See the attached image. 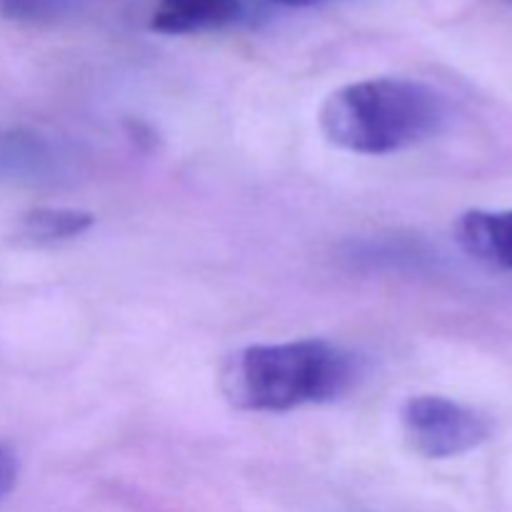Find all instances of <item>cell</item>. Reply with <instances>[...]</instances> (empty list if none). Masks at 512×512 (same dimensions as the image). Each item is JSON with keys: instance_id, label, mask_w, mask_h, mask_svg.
<instances>
[{"instance_id": "5b68a950", "label": "cell", "mask_w": 512, "mask_h": 512, "mask_svg": "<svg viewBox=\"0 0 512 512\" xmlns=\"http://www.w3.org/2000/svg\"><path fill=\"white\" fill-rule=\"evenodd\" d=\"M248 8L243 0H158L150 28L165 35H190L240 23Z\"/></svg>"}, {"instance_id": "9c48e42d", "label": "cell", "mask_w": 512, "mask_h": 512, "mask_svg": "<svg viewBox=\"0 0 512 512\" xmlns=\"http://www.w3.org/2000/svg\"><path fill=\"white\" fill-rule=\"evenodd\" d=\"M15 478H18V458L8 443H0V498L13 490Z\"/></svg>"}, {"instance_id": "30bf717a", "label": "cell", "mask_w": 512, "mask_h": 512, "mask_svg": "<svg viewBox=\"0 0 512 512\" xmlns=\"http://www.w3.org/2000/svg\"><path fill=\"white\" fill-rule=\"evenodd\" d=\"M270 3L293 5V8H305V5H318V3H323V0H270Z\"/></svg>"}, {"instance_id": "7a4b0ae2", "label": "cell", "mask_w": 512, "mask_h": 512, "mask_svg": "<svg viewBox=\"0 0 512 512\" xmlns=\"http://www.w3.org/2000/svg\"><path fill=\"white\" fill-rule=\"evenodd\" d=\"M448 100L410 78H368L338 88L320 108V130L338 148L390 155L415 148L443 130Z\"/></svg>"}, {"instance_id": "3957f363", "label": "cell", "mask_w": 512, "mask_h": 512, "mask_svg": "<svg viewBox=\"0 0 512 512\" xmlns=\"http://www.w3.org/2000/svg\"><path fill=\"white\" fill-rule=\"evenodd\" d=\"M400 420L410 448L433 460L470 453L493 433L488 415L443 395H415L403 405Z\"/></svg>"}, {"instance_id": "ba28073f", "label": "cell", "mask_w": 512, "mask_h": 512, "mask_svg": "<svg viewBox=\"0 0 512 512\" xmlns=\"http://www.w3.org/2000/svg\"><path fill=\"white\" fill-rule=\"evenodd\" d=\"M68 8L70 0H0V15L15 23H53Z\"/></svg>"}, {"instance_id": "52a82bcc", "label": "cell", "mask_w": 512, "mask_h": 512, "mask_svg": "<svg viewBox=\"0 0 512 512\" xmlns=\"http://www.w3.org/2000/svg\"><path fill=\"white\" fill-rule=\"evenodd\" d=\"M93 223V215L83 210L40 208L25 215L23 235L35 243H58V240L78 238Z\"/></svg>"}, {"instance_id": "8992f818", "label": "cell", "mask_w": 512, "mask_h": 512, "mask_svg": "<svg viewBox=\"0 0 512 512\" xmlns=\"http://www.w3.org/2000/svg\"><path fill=\"white\" fill-rule=\"evenodd\" d=\"M58 168V150L48 138L30 130L0 133V180L33 183L45 180Z\"/></svg>"}, {"instance_id": "277c9868", "label": "cell", "mask_w": 512, "mask_h": 512, "mask_svg": "<svg viewBox=\"0 0 512 512\" xmlns=\"http://www.w3.org/2000/svg\"><path fill=\"white\" fill-rule=\"evenodd\" d=\"M455 240L478 263L512 273V210H468L455 223Z\"/></svg>"}, {"instance_id": "8fae6325", "label": "cell", "mask_w": 512, "mask_h": 512, "mask_svg": "<svg viewBox=\"0 0 512 512\" xmlns=\"http://www.w3.org/2000/svg\"><path fill=\"white\" fill-rule=\"evenodd\" d=\"M505 3H510V5H512V0H505Z\"/></svg>"}, {"instance_id": "6da1fadb", "label": "cell", "mask_w": 512, "mask_h": 512, "mask_svg": "<svg viewBox=\"0 0 512 512\" xmlns=\"http://www.w3.org/2000/svg\"><path fill=\"white\" fill-rule=\"evenodd\" d=\"M358 375L353 353L328 340H290L235 350L220 368L230 405L250 413H285L338 400Z\"/></svg>"}]
</instances>
